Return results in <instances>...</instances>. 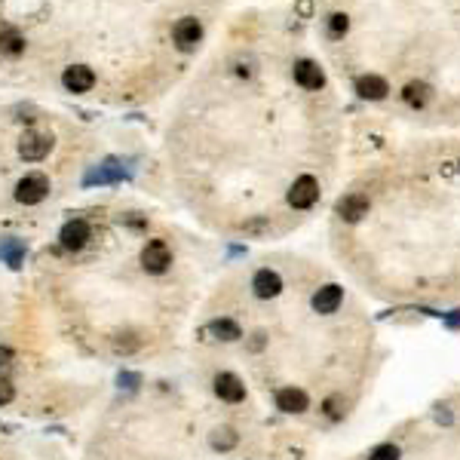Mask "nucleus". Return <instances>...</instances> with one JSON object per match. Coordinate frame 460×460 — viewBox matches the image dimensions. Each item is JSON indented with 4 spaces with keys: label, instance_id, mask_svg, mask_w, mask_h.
Wrapping results in <instances>:
<instances>
[{
    "label": "nucleus",
    "instance_id": "3",
    "mask_svg": "<svg viewBox=\"0 0 460 460\" xmlns=\"http://www.w3.org/2000/svg\"><path fill=\"white\" fill-rule=\"evenodd\" d=\"M172 40H175V46H178L181 53L197 49V44L203 40V25H199V19H194V15L178 19L175 22V28H172Z\"/></svg>",
    "mask_w": 460,
    "mask_h": 460
},
{
    "label": "nucleus",
    "instance_id": "11",
    "mask_svg": "<svg viewBox=\"0 0 460 460\" xmlns=\"http://www.w3.org/2000/svg\"><path fill=\"white\" fill-rule=\"evenodd\" d=\"M356 92L359 98H368V102H381V98H387L390 92V83L378 77V74H362V77L356 80Z\"/></svg>",
    "mask_w": 460,
    "mask_h": 460
},
{
    "label": "nucleus",
    "instance_id": "17",
    "mask_svg": "<svg viewBox=\"0 0 460 460\" xmlns=\"http://www.w3.org/2000/svg\"><path fill=\"white\" fill-rule=\"evenodd\" d=\"M0 53L4 55H22L25 53V37L19 28H0Z\"/></svg>",
    "mask_w": 460,
    "mask_h": 460
},
{
    "label": "nucleus",
    "instance_id": "8",
    "mask_svg": "<svg viewBox=\"0 0 460 460\" xmlns=\"http://www.w3.org/2000/svg\"><path fill=\"white\" fill-rule=\"evenodd\" d=\"M307 405H310V399H307V393L301 387H282L276 390V408L286 414H301L307 412Z\"/></svg>",
    "mask_w": 460,
    "mask_h": 460
},
{
    "label": "nucleus",
    "instance_id": "25",
    "mask_svg": "<svg viewBox=\"0 0 460 460\" xmlns=\"http://www.w3.org/2000/svg\"><path fill=\"white\" fill-rule=\"evenodd\" d=\"M138 381H141L138 374H129V372H126V374H120V383H126V387H136Z\"/></svg>",
    "mask_w": 460,
    "mask_h": 460
},
{
    "label": "nucleus",
    "instance_id": "15",
    "mask_svg": "<svg viewBox=\"0 0 460 460\" xmlns=\"http://www.w3.org/2000/svg\"><path fill=\"white\" fill-rule=\"evenodd\" d=\"M338 215L344 221H359L362 215H368V197H362V194H350V197H344L338 203Z\"/></svg>",
    "mask_w": 460,
    "mask_h": 460
},
{
    "label": "nucleus",
    "instance_id": "22",
    "mask_svg": "<svg viewBox=\"0 0 460 460\" xmlns=\"http://www.w3.org/2000/svg\"><path fill=\"white\" fill-rule=\"evenodd\" d=\"M0 255H4L13 267H19V261H22V242H6V246H0Z\"/></svg>",
    "mask_w": 460,
    "mask_h": 460
},
{
    "label": "nucleus",
    "instance_id": "16",
    "mask_svg": "<svg viewBox=\"0 0 460 460\" xmlns=\"http://www.w3.org/2000/svg\"><path fill=\"white\" fill-rule=\"evenodd\" d=\"M402 98H405V105H412V107H423L433 98V89H430V83H423V80H412V83H405Z\"/></svg>",
    "mask_w": 460,
    "mask_h": 460
},
{
    "label": "nucleus",
    "instance_id": "14",
    "mask_svg": "<svg viewBox=\"0 0 460 460\" xmlns=\"http://www.w3.org/2000/svg\"><path fill=\"white\" fill-rule=\"evenodd\" d=\"M344 301V289L341 286H322L320 291L313 295V310L316 313H334Z\"/></svg>",
    "mask_w": 460,
    "mask_h": 460
},
{
    "label": "nucleus",
    "instance_id": "6",
    "mask_svg": "<svg viewBox=\"0 0 460 460\" xmlns=\"http://www.w3.org/2000/svg\"><path fill=\"white\" fill-rule=\"evenodd\" d=\"M89 237H92V228H89V221H83V218H71L62 228V233H58V239H62V249H68V252H77V249H83Z\"/></svg>",
    "mask_w": 460,
    "mask_h": 460
},
{
    "label": "nucleus",
    "instance_id": "1",
    "mask_svg": "<svg viewBox=\"0 0 460 460\" xmlns=\"http://www.w3.org/2000/svg\"><path fill=\"white\" fill-rule=\"evenodd\" d=\"M46 194H49V178L44 172H31V175H25V178L15 184V199H19L22 206L44 203Z\"/></svg>",
    "mask_w": 460,
    "mask_h": 460
},
{
    "label": "nucleus",
    "instance_id": "26",
    "mask_svg": "<svg viewBox=\"0 0 460 460\" xmlns=\"http://www.w3.org/2000/svg\"><path fill=\"white\" fill-rule=\"evenodd\" d=\"M301 15H310V0H301Z\"/></svg>",
    "mask_w": 460,
    "mask_h": 460
},
{
    "label": "nucleus",
    "instance_id": "12",
    "mask_svg": "<svg viewBox=\"0 0 460 460\" xmlns=\"http://www.w3.org/2000/svg\"><path fill=\"white\" fill-rule=\"evenodd\" d=\"M252 289H255V295L258 298H276L282 291V280H280V273L270 270V267H264V270H258L252 276Z\"/></svg>",
    "mask_w": 460,
    "mask_h": 460
},
{
    "label": "nucleus",
    "instance_id": "20",
    "mask_svg": "<svg viewBox=\"0 0 460 460\" xmlns=\"http://www.w3.org/2000/svg\"><path fill=\"white\" fill-rule=\"evenodd\" d=\"M350 31V15L347 13H331L329 15V37L341 40Z\"/></svg>",
    "mask_w": 460,
    "mask_h": 460
},
{
    "label": "nucleus",
    "instance_id": "19",
    "mask_svg": "<svg viewBox=\"0 0 460 460\" xmlns=\"http://www.w3.org/2000/svg\"><path fill=\"white\" fill-rule=\"evenodd\" d=\"M237 442H239V439H237V433H233L230 426H221V430L212 433V448H215V451H230L233 445H237Z\"/></svg>",
    "mask_w": 460,
    "mask_h": 460
},
{
    "label": "nucleus",
    "instance_id": "13",
    "mask_svg": "<svg viewBox=\"0 0 460 460\" xmlns=\"http://www.w3.org/2000/svg\"><path fill=\"white\" fill-rule=\"evenodd\" d=\"M123 178V166L120 160H114V157H107L105 163H98L96 169L86 175V184H114Z\"/></svg>",
    "mask_w": 460,
    "mask_h": 460
},
{
    "label": "nucleus",
    "instance_id": "7",
    "mask_svg": "<svg viewBox=\"0 0 460 460\" xmlns=\"http://www.w3.org/2000/svg\"><path fill=\"white\" fill-rule=\"evenodd\" d=\"M215 393H218V399L221 402H242L246 399V383H242L237 374H230V372H221L218 378H215Z\"/></svg>",
    "mask_w": 460,
    "mask_h": 460
},
{
    "label": "nucleus",
    "instance_id": "2",
    "mask_svg": "<svg viewBox=\"0 0 460 460\" xmlns=\"http://www.w3.org/2000/svg\"><path fill=\"white\" fill-rule=\"evenodd\" d=\"M141 267L147 273H166L172 267V249L166 246V239H147V246L141 249Z\"/></svg>",
    "mask_w": 460,
    "mask_h": 460
},
{
    "label": "nucleus",
    "instance_id": "5",
    "mask_svg": "<svg viewBox=\"0 0 460 460\" xmlns=\"http://www.w3.org/2000/svg\"><path fill=\"white\" fill-rule=\"evenodd\" d=\"M49 150H53V136H49V132H25L19 141V154H22V160H28V163L44 160Z\"/></svg>",
    "mask_w": 460,
    "mask_h": 460
},
{
    "label": "nucleus",
    "instance_id": "24",
    "mask_svg": "<svg viewBox=\"0 0 460 460\" xmlns=\"http://www.w3.org/2000/svg\"><path fill=\"white\" fill-rule=\"evenodd\" d=\"M13 396H15V387L6 378H0V405H10Z\"/></svg>",
    "mask_w": 460,
    "mask_h": 460
},
{
    "label": "nucleus",
    "instance_id": "21",
    "mask_svg": "<svg viewBox=\"0 0 460 460\" xmlns=\"http://www.w3.org/2000/svg\"><path fill=\"white\" fill-rule=\"evenodd\" d=\"M368 460H399V448L393 445V442H383L368 454Z\"/></svg>",
    "mask_w": 460,
    "mask_h": 460
},
{
    "label": "nucleus",
    "instance_id": "18",
    "mask_svg": "<svg viewBox=\"0 0 460 460\" xmlns=\"http://www.w3.org/2000/svg\"><path fill=\"white\" fill-rule=\"evenodd\" d=\"M209 331H212L215 338H221V341H239L242 338V329L233 320H228V316H224V320H215L212 325H209Z\"/></svg>",
    "mask_w": 460,
    "mask_h": 460
},
{
    "label": "nucleus",
    "instance_id": "4",
    "mask_svg": "<svg viewBox=\"0 0 460 460\" xmlns=\"http://www.w3.org/2000/svg\"><path fill=\"white\" fill-rule=\"evenodd\" d=\"M320 199V181L313 175H301L289 188V206L291 209H310Z\"/></svg>",
    "mask_w": 460,
    "mask_h": 460
},
{
    "label": "nucleus",
    "instance_id": "9",
    "mask_svg": "<svg viewBox=\"0 0 460 460\" xmlns=\"http://www.w3.org/2000/svg\"><path fill=\"white\" fill-rule=\"evenodd\" d=\"M295 83L304 89H322L325 86V74L316 62H310V58H301V62H295Z\"/></svg>",
    "mask_w": 460,
    "mask_h": 460
},
{
    "label": "nucleus",
    "instance_id": "10",
    "mask_svg": "<svg viewBox=\"0 0 460 460\" xmlns=\"http://www.w3.org/2000/svg\"><path fill=\"white\" fill-rule=\"evenodd\" d=\"M62 83L68 92H89L92 83H96V74H92V68H86V65H71V68H65Z\"/></svg>",
    "mask_w": 460,
    "mask_h": 460
},
{
    "label": "nucleus",
    "instance_id": "23",
    "mask_svg": "<svg viewBox=\"0 0 460 460\" xmlns=\"http://www.w3.org/2000/svg\"><path fill=\"white\" fill-rule=\"evenodd\" d=\"M322 412H325V414H329V417H334V421H338V417H341V414H344V412H341V396H329V399H325V405H322Z\"/></svg>",
    "mask_w": 460,
    "mask_h": 460
}]
</instances>
